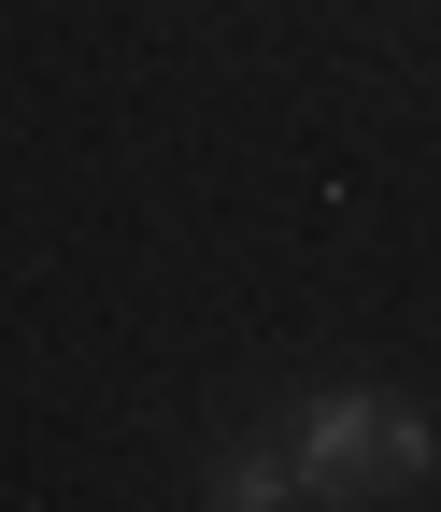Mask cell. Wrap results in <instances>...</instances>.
Masks as SVG:
<instances>
[{"mask_svg": "<svg viewBox=\"0 0 441 512\" xmlns=\"http://www.w3.org/2000/svg\"><path fill=\"white\" fill-rule=\"evenodd\" d=\"M285 456H299V498H413L441 470V441L413 399H370V384H342V399H313L285 427Z\"/></svg>", "mask_w": 441, "mask_h": 512, "instance_id": "6da1fadb", "label": "cell"}, {"mask_svg": "<svg viewBox=\"0 0 441 512\" xmlns=\"http://www.w3.org/2000/svg\"><path fill=\"white\" fill-rule=\"evenodd\" d=\"M200 498H214V512H285V498H299V456H285V441H228Z\"/></svg>", "mask_w": 441, "mask_h": 512, "instance_id": "7a4b0ae2", "label": "cell"}]
</instances>
